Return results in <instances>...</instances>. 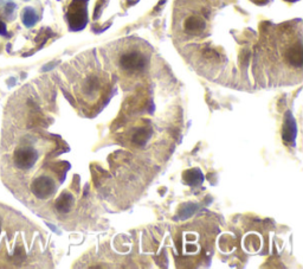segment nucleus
Returning a JSON list of instances; mask_svg holds the SVG:
<instances>
[{"label": "nucleus", "instance_id": "1", "mask_svg": "<svg viewBox=\"0 0 303 269\" xmlns=\"http://www.w3.org/2000/svg\"><path fill=\"white\" fill-rule=\"evenodd\" d=\"M88 0H74L68 10V22L72 30H82L88 23V12H86Z\"/></svg>", "mask_w": 303, "mask_h": 269}, {"label": "nucleus", "instance_id": "2", "mask_svg": "<svg viewBox=\"0 0 303 269\" xmlns=\"http://www.w3.org/2000/svg\"><path fill=\"white\" fill-rule=\"evenodd\" d=\"M146 56L138 51H130L120 57V66L126 72H141L147 66Z\"/></svg>", "mask_w": 303, "mask_h": 269}, {"label": "nucleus", "instance_id": "3", "mask_svg": "<svg viewBox=\"0 0 303 269\" xmlns=\"http://www.w3.org/2000/svg\"><path fill=\"white\" fill-rule=\"evenodd\" d=\"M37 152L31 147L18 148L14 154V162L16 168L20 170H28L34 165L37 160Z\"/></svg>", "mask_w": 303, "mask_h": 269}, {"label": "nucleus", "instance_id": "4", "mask_svg": "<svg viewBox=\"0 0 303 269\" xmlns=\"http://www.w3.org/2000/svg\"><path fill=\"white\" fill-rule=\"evenodd\" d=\"M56 184L49 177H40L32 182V192L38 198H49L54 194Z\"/></svg>", "mask_w": 303, "mask_h": 269}, {"label": "nucleus", "instance_id": "5", "mask_svg": "<svg viewBox=\"0 0 303 269\" xmlns=\"http://www.w3.org/2000/svg\"><path fill=\"white\" fill-rule=\"evenodd\" d=\"M205 28H206L205 20L202 17H198V16L188 17L185 20V23H184V28H185V31L188 32V34H192V36H198V34H202Z\"/></svg>", "mask_w": 303, "mask_h": 269}, {"label": "nucleus", "instance_id": "6", "mask_svg": "<svg viewBox=\"0 0 303 269\" xmlns=\"http://www.w3.org/2000/svg\"><path fill=\"white\" fill-rule=\"evenodd\" d=\"M286 60L289 64L296 68H301L303 63V51H302V44L301 42L294 44L290 46L286 52Z\"/></svg>", "mask_w": 303, "mask_h": 269}, {"label": "nucleus", "instance_id": "7", "mask_svg": "<svg viewBox=\"0 0 303 269\" xmlns=\"http://www.w3.org/2000/svg\"><path fill=\"white\" fill-rule=\"evenodd\" d=\"M284 126H283V140L288 144H292L296 139V124L290 112H286Z\"/></svg>", "mask_w": 303, "mask_h": 269}, {"label": "nucleus", "instance_id": "8", "mask_svg": "<svg viewBox=\"0 0 303 269\" xmlns=\"http://www.w3.org/2000/svg\"><path fill=\"white\" fill-rule=\"evenodd\" d=\"M72 206H74V197L72 194H69V192H63L56 200V209L62 214L69 212Z\"/></svg>", "mask_w": 303, "mask_h": 269}, {"label": "nucleus", "instance_id": "9", "mask_svg": "<svg viewBox=\"0 0 303 269\" xmlns=\"http://www.w3.org/2000/svg\"><path fill=\"white\" fill-rule=\"evenodd\" d=\"M182 177H184V180L186 182V184L191 185V186H198V185H200L202 180H204L202 174L199 171L198 168L188 170V171L184 172Z\"/></svg>", "mask_w": 303, "mask_h": 269}, {"label": "nucleus", "instance_id": "10", "mask_svg": "<svg viewBox=\"0 0 303 269\" xmlns=\"http://www.w3.org/2000/svg\"><path fill=\"white\" fill-rule=\"evenodd\" d=\"M22 17V23H24L25 26L28 28L34 26V25L38 22V16L36 14V11H34L32 8H24Z\"/></svg>", "mask_w": 303, "mask_h": 269}, {"label": "nucleus", "instance_id": "11", "mask_svg": "<svg viewBox=\"0 0 303 269\" xmlns=\"http://www.w3.org/2000/svg\"><path fill=\"white\" fill-rule=\"evenodd\" d=\"M152 136V130L150 128H140L136 132L134 133L133 136V142L136 144V145H144L148 142Z\"/></svg>", "mask_w": 303, "mask_h": 269}, {"label": "nucleus", "instance_id": "12", "mask_svg": "<svg viewBox=\"0 0 303 269\" xmlns=\"http://www.w3.org/2000/svg\"><path fill=\"white\" fill-rule=\"evenodd\" d=\"M204 55H205V57H208V58H217L218 57V54L214 50H212V49H208V50H205L204 51Z\"/></svg>", "mask_w": 303, "mask_h": 269}, {"label": "nucleus", "instance_id": "13", "mask_svg": "<svg viewBox=\"0 0 303 269\" xmlns=\"http://www.w3.org/2000/svg\"><path fill=\"white\" fill-rule=\"evenodd\" d=\"M0 34H6V26L5 24L0 20Z\"/></svg>", "mask_w": 303, "mask_h": 269}]
</instances>
